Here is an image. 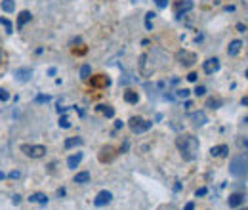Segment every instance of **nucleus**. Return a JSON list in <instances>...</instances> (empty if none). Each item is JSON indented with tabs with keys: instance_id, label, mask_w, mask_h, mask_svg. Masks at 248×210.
<instances>
[{
	"instance_id": "c756f323",
	"label": "nucleus",
	"mask_w": 248,
	"mask_h": 210,
	"mask_svg": "<svg viewBox=\"0 0 248 210\" xmlns=\"http://www.w3.org/2000/svg\"><path fill=\"white\" fill-rule=\"evenodd\" d=\"M195 94H197V96H204V94H206V88H204V86H197V88H195Z\"/></svg>"
},
{
	"instance_id": "f03ea898",
	"label": "nucleus",
	"mask_w": 248,
	"mask_h": 210,
	"mask_svg": "<svg viewBox=\"0 0 248 210\" xmlns=\"http://www.w3.org/2000/svg\"><path fill=\"white\" fill-rule=\"evenodd\" d=\"M229 172H231V176H235V178H245L248 174V159H245L243 155L231 159V162H229Z\"/></svg>"
},
{
	"instance_id": "ddd939ff",
	"label": "nucleus",
	"mask_w": 248,
	"mask_h": 210,
	"mask_svg": "<svg viewBox=\"0 0 248 210\" xmlns=\"http://www.w3.org/2000/svg\"><path fill=\"white\" fill-rule=\"evenodd\" d=\"M80 161H82V153H77V155H71V157L67 159V166H69V168H77V166L80 164Z\"/></svg>"
},
{
	"instance_id": "bb28decb",
	"label": "nucleus",
	"mask_w": 248,
	"mask_h": 210,
	"mask_svg": "<svg viewBox=\"0 0 248 210\" xmlns=\"http://www.w3.org/2000/svg\"><path fill=\"white\" fill-rule=\"evenodd\" d=\"M8 99H10V94L4 88H0V101H8Z\"/></svg>"
},
{
	"instance_id": "e433bc0d",
	"label": "nucleus",
	"mask_w": 248,
	"mask_h": 210,
	"mask_svg": "<svg viewBox=\"0 0 248 210\" xmlns=\"http://www.w3.org/2000/svg\"><path fill=\"white\" fill-rule=\"evenodd\" d=\"M237 29L241 31V32H245V31H247V27H245V25H243V23H239V25H237Z\"/></svg>"
},
{
	"instance_id": "ea45409f",
	"label": "nucleus",
	"mask_w": 248,
	"mask_h": 210,
	"mask_svg": "<svg viewBox=\"0 0 248 210\" xmlns=\"http://www.w3.org/2000/svg\"><path fill=\"white\" fill-rule=\"evenodd\" d=\"M245 77H247V79H248V69H247V73H245Z\"/></svg>"
},
{
	"instance_id": "9d476101",
	"label": "nucleus",
	"mask_w": 248,
	"mask_h": 210,
	"mask_svg": "<svg viewBox=\"0 0 248 210\" xmlns=\"http://www.w3.org/2000/svg\"><path fill=\"white\" fill-rule=\"evenodd\" d=\"M189 10H193V0H182V2H178V6H176V16L182 17V14H186Z\"/></svg>"
},
{
	"instance_id": "4c0bfd02",
	"label": "nucleus",
	"mask_w": 248,
	"mask_h": 210,
	"mask_svg": "<svg viewBox=\"0 0 248 210\" xmlns=\"http://www.w3.org/2000/svg\"><path fill=\"white\" fill-rule=\"evenodd\" d=\"M243 105H248V97H243Z\"/></svg>"
},
{
	"instance_id": "9b49d317",
	"label": "nucleus",
	"mask_w": 248,
	"mask_h": 210,
	"mask_svg": "<svg viewBox=\"0 0 248 210\" xmlns=\"http://www.w3.org/2000/svg\"><path fill=\"white\" fill-rule=\"evenodd\" d=\"M31 12H27V10H25V12H21V14H19V17H17V29H23V27H25V23H29V21H31Z\"/></svg>"
},
{
	"instance_id": "39448f33",
	"label": "nucleus",
	"mask_w": 248,
	"mask_h": 210,
	"mask_svg": "<svg viewBox=\"0 0 248 210\" xmlns=\"http://www.w3.org/2000/svg\"><path fill=\"white\" fill-rule=\"evenodd\" d=\"M111 201H113L111 191H99V193L95 195V199H93V205H95V207H105V205H109Z\"/></svg>"
},
{
	"instance_id": "a878e982",
	"label": "nucleus",
	"mask_w": 248,
	"mask_h": 210,
	"mask_svg": "<svg viewBox=\"0 0 248 210\" xmlns=\"http://www.w3.org/2000/svg\"><path fill=\"white\" fill-rule=\"evenodd\" d=\"M0 23H2L4 27H6V31H8V32H12V23H10L8 19H4V17H0Z\"/></svg>"
},
{
	"instance_id": "c9c22d12",
	"label": "nucleus",
	"mask_w": 248,
	"mask_h": 210,
	"mask_svg": "<svg viewBox=\"0 0 248 210\" xmlns=\"http://www.w3.org/2000/svg\"><path fill=\"white\" fill-rule=\"evenodd\" d=\"M186 210H195V203H187Z\"/></svg>"
},
{
	"instance_id": "5701e85b",
	"label": "nucleus",
	"mask_w": 248,
	"mask_h": 210,
	"mask_svg": "<svg viewBox=\"0 0 248 210\" xmlns=\"http://www.w3.org/2000/svg\"><path fill=\"white\" fill-rule=\"evenodd\" d=\"M153 17H155V14H153V12H149V14L145 16V25H147V29L149 31L153 29V23H151V21H153Z\"/></svg>"
},
{
	"instance_id": "f8f14e48",
	"label": "nucleus",
	"mask_w": 248,
	"mask_h": 210,
	"mask_svg": "<svg viewBox=\"0 0 248 210\" xmlns=\"http://www.w3.org/2000/svg\"><path fill=\"white\" fill-rule=\"evenodd\" d=\"M241 48H243V42H241V40H233V42L229 44V48H227V54H229V56H237V54L241 52Z\"/></svg>"
},
{
	"instance_id": "2eb2a0df",
	"label": "nucleus",
	"mask_w": 248,
	"mask_h": 210,
	"mask_svg": "<svg viewBox=\"0 0 248 210\" xmlns=\"http://www.w3.org/2000/svg\"><path fill=\"white\" fill-rule=\"evenodd\" d=\"M229 153V147L227 145H217V147H212L210 149V155L212 157H225Z\"/></svg>"
},
{
	"instance_id": "4be33fe9",
	"label": "nucleus",
	"mask_w": 248,
	"mask_h": 210,
	"mask_svg": "<svg viewBox=\"0 0 248 210\" xmlns=\"http://www.w3.org/2000/svg\"><path fill=\"white\" fill-rule=\"evenodd\" d=\"M80 144H82V140H80V138H69V140H65V149H71V147L80 145Z\"/></svg>"
},
{
	"instance_id": "58836bf2",
	"label": "nucleus",
	"mask_w": 248,
	"mask_h": 210,
	"mask_svg": "<svg viewBox=\"0 0 248 210\" xmlns=\"http://www.w3.org/2000/svg\"><path fill=\"white\" fill-rule=\"evenodd\" d=\"M4 178H6V176H4V174H2V172H0V180H4Z\"/></svg>"
},
{
	"instance_id": "473e14b6",
	"label": "nucleus",
	"mask_w": 248,
	"mask_h": 210,
	"mask_svg": "<svg viewBox=\"0 0 248 210\" xmlns=\"http://www.w3.org/2000/svg\"><path fill=\"white\" fill-rule=\"evenodd\" d=\"M219 103H221V101H217V99L216 101H214V99H210V101H208V105H210V107H214V109H216Z\"/></svg>"
},
{
	"instance_id": "cd10ccee",
	"label": "nucleus",
	"mask_w": 248,
	"mask_h": 210,
	"mask_svg": "<svg viewBox=\"0 0 248 210\" xmlns=\"http://www.w3.org/2000/svg\"><path fill=\"white\" fill-rule=\"evenodd\" d=\"M155 4L160 8V10H164V8L168 6V0H155Z\"/></svg>"
},
{
	"instance_id": "c85d7f7f",
	"label": "nucleus",
	"mask_w": 248,
	"mask_h": 210,
	"mask_svg": "<svg viewBox=\"0 0 248 210\" xmlns=\"http://www.w3.org/2000/svg\"><path fill=\"white\" fill-rule=\"evenodd\" d=\"M197 79H199L197 73H189V75H187V81H189V82H197Z\"/></svg>"
},
{
	"instance_id": "f257e3e1",
	"label": "nucleus",
	"mask_w": 248,
	"mask_h": 210,
	"mask_svg": "<svg viewBox=\"0 0 248 210\" xmlns=\"http://www.w3.org/2000/svg\"><path fill=\"white\" fill-rule=\"evenodd\" d=\"M176 145L186 161H195L199 155V140L195 136H182L176 140Z\"/></svg>"
},
{
	"instance_id": "2f4dec72",
	"label": "nucleus",
	"mask_w": 248,
	"mask_h": 210,
	"mask_svg": "<svg viewBox=\"0 0 248 210\" xmlns=\"http://www.w3.org/2000/svg\"><path fill=\"white\" fill-rule=\"evenodd\" d=\"M208 191H206V187H201V189H197V197H204Z\"/></svg>"
},
{
	"instance_id": "412c9836",
	"label": "nucleus",
	"mask_w": 248,
	"mask_h": 210,
	"mask_svg": "<svg viewBox=\"0 0 248 210\" xmlns=\"http://www.w3.org/2000/svg\"><path fill=\"white\" fill-rule=\"evenodd\" d=\"M75 181H77V183H88V181H90V172H78V174L75 176Z\"/></svg>"
},
{
	"instance_id": "7ed1b4c3",
	"label": "nucleus",
	"mask_w": 248,
	"mask_h": 210,
	"mask_svg": "<svg viewBox=\"0 0 248 210\" xmlns=\"http://www.w3.org/2000/svg\"><path fill=\"white\" fill-rule=\"evenodd\" d=\"M151 126H153V122L140 119V117L130 119V128H132V132H134V134H143V132H147Z\"/></svg>"
},
{
	"instance_id": "6e6552de",
	"label": "nucleus",
	"mask_w": 248,
	"mask_h": 210,
	"mask_svg": "<svg viewBox=\"0 0 248 210\" xmlns=\"http://www.w3.org/2000/svg\"><path fill=\"white\" fill-rule=\"evenodd\" d=\"M216 71H219V60L217 58H210L204 61V73L206 75H214Z\"/></svg>"
},
{
	"instance_id": "79ce46f5",
	"label": "nucleus",
	"mask_w": 248,
	"mask_h": 210,
	"mask_svg": "<svg viewBox=\"0 0 248 210\" xmlns=\"http://www.w3.org/2000/svg\"><path fill=\"white\" fill-rule=\"evenodd\" d=\"M245 210H248V209H245Z\"/></svg>"
},
{
	"instance_id": "f704fd0d",
	"label": "nucleus",
	"mask_w": 248,
	"mask_h": 210,
	"mask_svg": "<svg viewBox=\"0 0 248 210\" xmlns=\"http://www.w3.org/2000/svg\"><path fill=\"white\" fill-rule=\"evenodd\" d=\"M12 201H14V205H19V203H21V197H19V195H16Z\"/></svg>"
},
{
	"instance_id": "dca6fc26",
	"label": "nucleus",
	"mask_w": 248,
	"mask_h": 210,
	"mask_svg": "<svg viewBox=\"0 0 248 210\" xmlns=\"http://www.w3.org/2000/svg\"><path fill=\"white\" fill-rule=\"evenodd\" d=\"M124 99H126V103H138L140 101V96H138V92H124Z\"/></svg>"
},
{
	"instance_id": "f3484780",
	"label": "nucleus",
	"mask_w": 248,
	"mask_h": 210,
	"mask_svg": "<svg viewBox=\"0 0 248 210\" xmlns=\"http://www.w3.org/2000/svg\"><path fill=\"white\" fill-rule=\"evenodd\" d=\"M29 201H31V203H40V205H46V203H48V197H46L44 193H34V195H31V197H29Z\"/></svg>"
},
{
	"instance_id": "20e7f679",
	"label": "nucleus",
	"mask_w": 248,
	"mask_h": 210,
	"mask_svg": "<svg viewBox=\"0 0 248 210\" xmlns=\"http://www.w3.org/2000/svg\"><path fill=\"white\" fill-rule=\"evenodd\" d=\"M21 149L25 151V155L31 157V159H40V157L46 155V147L44 145H23Z\"/></svg>"
},
{
	"instance_id": "72a5a7b5",
	"label": "nucleus",
	"mask_w": 248,
	"mask_h": 210,
	"mask_svg": "<svg viewBox=\"0 0 248 210\" xmlns=\"http://www.w3.org/2000/svg\"><path fill=\"white\" fill-rule=\"evenodd\" d=\"M8 176H10V178H12V180H16V178H19V172H10V174H8Z\"/></svg>"
},
{
	"instance_id": "4468645a",
	"label": "nucleus",
	"mask_w": 248,
	"mask_h": 210,
	"mask_svg": "<svg viewBox=\"0 0 248 210\" xmlns=\"http://www.w3.org/2000/svg\"><path fill=\"white\" fill-rule=\"evenodd\" d=\"M191 119H193V122H195L197 126H204V124L208 122L206 115H204L202 111H199V113H193V115H191Z\"/></svg>"
},
{
	"instance_id": "a19ab883",
	"label": "nucleus",
	"mask_w": 248,
	"mask_h": 210,
	"mask_svg": "<svg viewBox=\"0 0 248 210\" xmlns=\"http://www.w3.org/2000/svg\"><path fill=\"white\" fill-rule=\"evenodd\" d=\"M0 60H2V52H0Z\"/></svg>"
},
{
	"instance_id": "393cba45",
	"label": "nucleus",
	"mask_w": 248,
	"mask_h": 210,
	"mask_svg": "<svg viewBox=\"0 0 248 210\" xmlns=\"http://www.w3.org/2000/svg\"><path fill=\"white\" fill-rule=\"evenodd\" d=\"M176 97H180V99H186V97H189V90H178L176 92Z\"/></svg>"
},
{
	"instance_id": "6ab92c4d",
	"label": "nucleus",
	"mask_w": 248,
	"mask_h": 210,
	"mask_svg": "<svg viewBox=\"0 0 248 210\" xmlns=\"http://www.w3.org/2000/svg\"><path fill=\"white\" fill-rule=\"evenodd\" d=\"M90 75H92V67H90V65H82V67H80V79H82V81H88Z\"/></svg>"
},
{
	"instance_id": "a211bd4d",
	"label": "nucleus",
	"mask_w": 248,
	"mask_h": 210,
	"mask_svg": "<svg viewBox=\"0 0 248 210\" xmlns=\"http://www.w3.org/2000/svg\"><path fill=\"white\" fill-rule=\"evenodd\" d=\"M2 10H4L6 14H12V12L16 10V2H14V0H2Z\"/></svg>"
},
{
	"instance_id": "0eeeda50",
	"label": "nucleus",
	"mask_w": 248,
	"mask_h": 210,
	"mask_svg": "<svg viewBox=\"0 0 248 210\" xmlns=\"http://www.w3.org/2000/svg\"><path fill=\"white\" fill-rule=\"evenodd\" d=\"M14 77H16V79H17L19 82H27V81H31L32 71L29 69V67H21V69H16Z\"/></svg>"
},
{
	"instance_id": "7c9ffc66",
	"label": "nucleus",
	"mask_w": 248,
	"mask_h": 210,
	"mask_svg": "<svg viewBox=\"0 0 248 210\" xmlns=\"http://www.w3.org/2000/svg\"><path fill=\"white\" fill-rule=\"evenodd\" d=\"M36 101H38V103H44V101H50V96H38V97H36Z\"/></svg>"
},
{
	"instance_id": "aec40b11",
	"label": "nucleus",
	"mask_w": 248,
	"mask_h": 210,
	"mask_svg": "<svg viewBox=\"0 0 248 210\" xmlns=\"http://www.w3.org/2000/svg\"><path fill=\"white\" fill-rule=\"evenodd\" d=\"M97 111H101L105 117H115V109L109 105H97Z\"/></svg>"
},
{
	"instance_id": "1a4fd4ad",
	"label": "nucleus",
	"mask_w": 248,
	"mask_h": 210,
	"mask_svg": "<svg viewBox=\"0 0 248 210\" xmlns=\"http://www.w3.org/2000/svg\"><path fill=\"white\" fill-rule=\"evenodd\" d=\"M227 203H229L231 209H239V207L245 203V195H243V193H233V195H229Z\"/></svg>"
},
{
	"instance_id": "423d86ee",
	"label": "nucleus",
	"mask_w": 248,
	"mask_h": 210,
	"mask_svg": "<svg viewBox=\"0 0 248 210\" xmlns=\"http://www.w3.org/2000/svg\"><path fill=\"white\" fill-rule=\"evenodd\" d=\"M178 60H180L182 65L189 67V65H193V63L197 61V56L191 54V52H187V50H182V52H178Z\"/></svg>"
},
{
	"instance_id": "b1692460",
	"label": "nucleus",
	"mask_w": 248,
	"mask_h": 210,
	"mask_svg": "<svg viewBox=\"0 0 248 210\" xmlns=\"http://www.w3.org/2000/svg\"><path fill=\"white\" fill-rule=\"evenodd\" d=\"M60 126H62V128H71V120L63 115L62 119H60Z\"/></svg>"
}]
</instances>
